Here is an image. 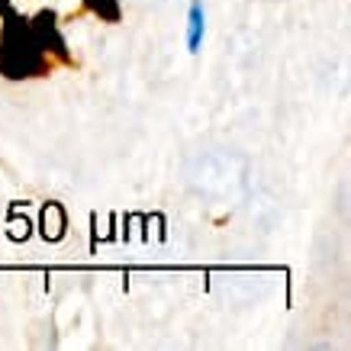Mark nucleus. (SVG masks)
Instances as JSON below:
<instances>
[{
  "label": "nucleus",
  "mask_w": 351,
  "mask_h": 351,
  "mask_svg": "<svg viewBox=\"0 0 351 351\" xmlns=\"http://www.w3.org/2000/svg\"><path fill=\"white\" fill-rule=\"evenodd\" d=\"M203 36H206V10H203V0H191V10H187V52H200Z\"/></svg>",
  "instance_id": "1"
}]
</instances>
